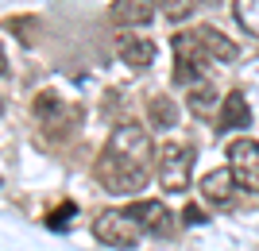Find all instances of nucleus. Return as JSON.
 Returning a JSON list of instances; mask_svg holds the SVG:
<instances>
[{"label": "nucleus", "instance_id": "nucleus-13", "mask_svg": "<svg viewBox=\"0 0 259 251\" xmlns=\"http://www.w3.org/2000/svg\"><path fill=\"white\" fill-rule=\"evenodd\" d=\"M232 16L248 35L259 39V0H232Z\"/></svg>", "mask_w": 259, "mask_h": 251}, {"label": "nucleus", "instance_id": "nucleus-12", "mask_svg": "<svg viewBox=\"0 0 259 251\" xmlns=\"http://www.w3.org/2000/svg\"><path fill=\"white\" fill-rule=\"evenodd\" d=\"M147 116H151V128H174L178 124V105L159 93V97L147 101Z\"/></svg>", "mask_w": 259, "mask_h": 251}, {"label": "nucleus", "instance_id": "nucleus-8", "mask_svg": "<svg viewBox=\"0 0 259 251\" xmlns=\"http://www.w3.org/2000/svg\"><path fill=\"white\" fill-rule=\"evenodd\" d=\"M155 16V0H112V20L120 27H143Z\"/></svg>", "mask_w": 259, "mask_h": 251}, {"label": "nucleus", "instance_id": "nucleus-17", "mask_svg": "<svg viewBox=\"0 0 259 251\" xmlns=\"http://www.w3.org/2000/svg\"><path fill=\"white\" fill-rule=\"evenodd\" d=\"M4 70H8V62H4V51H0V77H4Z\"/></svg>", "mask_w": 259, "mask_h": 251}, {"label": "nucleus", "instance_id": "nucleus-10", "mask_svg": "<svg viewBox=\"0 0 259 251\" xmlns=\"http://www.w3.org/2000/svg\"><path fill=\"white\" fill-rule=\"evenodd\" d=\"M120 58L132 70H147L155 62V43L151 39H136V35H120Z\"/></svg>", "mask_w": 259, "mask_h": 251}, {"label": "nucleus", "instance_id": "nucleus-11", "mask_svg": "<svg viewBox=\"0 0 259 251\" xmlns=\"http://www.w3.org/2000/svg\"><path fill=\"white\" fill-rule=\"evenodd\" d=\"M186 105H190V112L194 116H213V109L221 105V97H217L213 81H197V85H190V97H186Z\"/></svg>", "mask_w": 259, "mask_h": 251}, {"label": "nucleus", "instance_id": "nucleus-16", "mask_svg": "<svg viewBox=\"0 0 259 251\" xmlns=\"http://www.w3.org/2000/svg\"><path fill=\"white\" fill-rule=\"evenodd\" d=\"M186 224H201V209H186Z\"/></svg>", "mask_w": 259, "mask_h": 251}, {"label": "nucleus", "instance_id": "nucleus-6", "mask_svg": "<svg viewBox=\"0 0 259 251\" xmlns=\"http://www.w3.org/2000/svg\"><path fill=\"white\" fill-rule=\"evenodd\" d=\"M251 124V105L244 101V93H228L217 109V131H236Z\"/></svg>", "mask_w": 259, "mask_h": 251}, {"label": "nucleus", "instance_id": "nucleus-1", "mask_svg": "<svg viewBox=\"0 0 259 251\" xmlns=\"http://www.w3.org/2000/svg\"><path fill=\"white\" fill-rule=\"evenodd\" d=\"M151 135L140 124H120L97 159V178L108 193H136L151 178Z\"/></svg>", "mask_w": 259, "mask_h": 251}, {"label": "nucleus", "instance_id": "nucleus-2", "mask_svg": "<svg viewBox=\"0 0 259 251\" xmlns=\"http://www.w3.org/2000/svg\"><path fill=\"white\" fill-rule=\"evenodd\" d=\"M93 236H97L105 247L128 251V247H136V243H140L143 228L128 217V213H124V209H105V213L93 220Z\"/></svg>", "mask_w": 259, "mask_h": 251}, {"label": "nucleus", "instance_id": "nucleus-15", "mask_svg": "<svg viewBox=\"0 0 259 251\" xmlns=\"http://www.w3.org/2000/svg\"><path fill=\"white\" fill-rule=\"evenodd\" d=\"M66 217H74V205H62V213H51V220H47V224H51V228H66V224H70Z\"/></svg>", "mask_w": 259, "mask_h": 251}, {"label": "nucleus", "instance_id": "nucleus-14", "mask_svg": "<svg viewBox=\"0 0 259 251\" xmlns=\"http://www.w3.org/2000/svg\"><path fill=\"white\" fill-rule=\"evenodd\" d=\"M162 8V16H170V20H186L190 12L197 8V0H155Z\"/></svg>", "mask_w": 259, "mask_h": 251}, {"label": "nucleus", "instance_id": "nucleus-9", "mask_svg": "<svg viewBox=\"0 0 259 251\" xmlns=\"http://www.w3.org/2000/svg\"><path fill=\"white\" fill-rule=\"evenodd\" d=\"M232 193H236V178H232V170H228V166L201 178V197H205L209 205H228V201H232Z\"/></svg>", "mask_w": 259, "mask_h": 251}, {"label": "nucleus", "instance_id": "nucleus-5", "mask_svg": "<svg viewBox=\"0 0 259 251\" xmlns=\"http://www.w3.org/2000/svg\"><path fill=\"white\" fill-rule=\"evenodd\" d=\"M124 213H128L143 232H155V236H166V232L174 228V217H170V209L162 205V201H132Z\"/></svg>", "mask_w": 259, "mask_h": 251}, {"label": "nucleus", "instance_id": "nucleus-4", "mask_svg": "<svg viewBox=\"0 0 259 251\" xmlns=\"http://www.w3.org/2000/svg\"><path fill=\"white\" fill-rule=\"evenodd\" d=\"M228 170L236 178V186L259 193V143L248 139V135L228 143Z\"/></svg>", "mask_w": 259, "mask_h": 251}, {"label": "nucleus", "instance_id": "nucleus-18", "mask_svg": "<svg viewBox=\"0 0 259 251\" xmlns=\"http://www.w3.org/2000/svg\"><path fill=\"white\" fill-rule=\"evenodd\" d=\"M0 109H4V105H0Z\"/></svg>", "mask_w": 259, "mask_h": 251}, {"label": "nucleus", "instance_id": "nucleus-3", "mask_svg": "<svg viewBox=\"0 0 259 251\" xmlns=\"http://www.w3.org/2000/svg\"><path fill=\"white\" fill-rule=\"evenodd\" d=\"M190 170H194V147L166 143L159 151V186L166 193H182L190 186Z\"/></svg>", "mask_w": 259, "mask_h": 251}, {"label": "nucleus", "instance_id": "nucleus-7", "mask_svg": "<svg viewBox=\"0 0 259 251\" xmlns=\"http://www.w3.org/2000/svg\"><path fill=\"white\" fill-rule=\"evenodd\" d=\"M194 31H197L201 51L209 55V62H236L240 58V46L232 43L225 31H217V27H194Z\"/></svg>", "mask_w": 259, "mask_h": 251}]
</instances>
